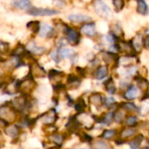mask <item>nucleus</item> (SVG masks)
Returning <instances> with one entry per match:
<instances>
[{"label":"nucleus","instance_id":"nucleus-5","mask_svg":"<svg viewBox=\"0 0 149 149\" xmlns=\"http://www.w3.org/2000/svg\"><path fill=\"white\" fill-rule=\"evenodd\" d=\"M137 129L134 128V127H123L122 130L120 131V132L118 133V139L125 142L126 141L127 139L132 138V137H135L137 134Z\"/></svg>","mask_w":149,"mask_h":149},{"label":"nucleus","instance_id":"nucleus-25","mask_svg":"<svg viewBox=\"0 0 149 149\" xmlns=\"http://www.w3.org/2000/svg\"><path fill=\"white\" fill-rule=\"evenodd\" d=\"M139 122V120L137 116H135V115H129V116L126 117V118H125L124 123H125V125L127 127H134L135 128L138 125Z\"/></svg>","mask_w":149,"mask_h":149},{"label":"nucleus","instance_id":"nucleus-31","mask_svg":"<svg viewBox=\"0 0 149 149\" xmlns=\"http://www.w3.org/2000/svg\"><path fill=\"white\" fill-rule=\"evenodd\" d=\"M28 49L35 54H42L45 52V48L41 47H38L34 42H31L28 45Z\"/></svg>","mask_w":149,"mask_h":149},{"label":"nucleus","instance_id":"nucleus-42","mask_svg":"<svg viewBox=\"0 0 149 149\" xmlns=\"http://www.w3.org/2000/svg\"><path fill=\"white\" fill-rule=\"evenodd\" d=\"M146 96L149 97V89H148V91H147V92H146Z\"/></svg>","mask_w":149,"mask_h":149},{"label":"nucleus","instance_id":"nucleus-9","mask_svg":"<svg viewBox=\"0 0 149 149\" xmlns=\"http://www.w3.org/2000/svg\"><path fill=\"white\" fill-rule=\"evenodd\" d=\"M118 51L125 53V54L129 55V56H133L134 55V49L132 46V43L130 42H126L124 40H120L118 44Z\"/></svg>","mask_w":149,"mask_h":149},{"label":"nucleus","instance_id":"nucleus-26","mask_svg":"<svg viewBox=\"0 0 149 149\" xmlns=\"http://www.w3.org/2000/svg\"><path fill=\"white\" fill-rule=\"evenodd\" d=\"M118 135V133L117 130H115V129H106L102 132L101 137L103 138V139L109 140V139H111L115 138Z\"/></svg>","mask_w":149,"mask_h":149},{"label":"nucleus","instance_id":"nucleus-14","mask_svg":"<svg viewBox=\"0 0 149 149\" xmlns=\"http://www.w3.org/2000/svg\"><path fill=\"white\" fill-rule=\"evenodd\" d=\"M126 117H127V111L121 105H119L114 111V122L118 124H121L125 122Z\"/></svg>","mask_w":149,"mask_h":149},{"label":"nucleus","instance_id":"nucleus-19","mask_svg":"<svg viewBox=\"0 0 149 149\" xmlns=\"http://www.w3.org/2000/svg\"><path fill=\"white\" fill-rule=\"evenodd\" d=\"M104 89L106 91L107 93H109L110 95H114L117 92V87L115 85V82L113 80V78L111 77L109 78H107V80L104 82Z\"/></svg>","mask_w":149,"mask_h":149},{"label":"nucleus","instance_id":"nucleus-15","mask_svg":"<svg viewBox=\"0 0 149 149\" xmlns=\"http://www.w3.org/2000/svg\"><path fill=\"white\" fill-rule=\"evenodd\" d=\"M80 32L88 37H94L97 34L96 26L94 23H85L84 26H82Z\"/></svg>","mask_w":149,"mask_h":149},{"label":"nucleus","instance_id":"nucleus-30","mask_svg":"<svg viewBox=\"0 0 149 149\" xmlns=\"http://www.w3.org/2000/svg\"><path fill=\"white\" fill-rule=\"evenodd\" d=\"M121 106L127 111V112H138L139 107L132 102H125L121 104Z\"/></svg>","mask_w":149,"mask_h":149},{"label":"nucleus","instance_id":"nucleus-38","mask_svg":"<svg viewBox=\"0 0 149 149\" xmlns=\"http://www.w3.org/2000/svg\"><path fill=\"white\" fill-rule=\"evenodd\" d=\"M9 49V45L6 42L0 41V52L1 53H6Z\"/></svg>","mask_w":149,"mask_h":149},{"label":"nucleus","instance_id":"nucleus-33","mask_svg":"<svg viewBox=\"0 0 149 149\" xmlns=\"http://www.w3.org/2000/svg\"><path fill=\"white\" fill-rule=\"evenodd\" d=\"M5 132L10 136V137H15L18 135L19 133V128L16 125H12V126H8L5 129Z\"/></svg>","mask_w":149,"mask_h":149},{"label":"nucleus","instance_id":"nucleus-23","mask_svg":"<svg viewBox=\"0 0 149 149\" xmlns=\"http://www.w3.org/2000/svg\"><path fill=\"white\" fill-rule=\"evenodd\" d=\"M144 139V136L142 134H137L131 141H129V146L132 149H139L140 145Z\"/></svg>","mask_w":149,"mask_h":149},{"label":"nucleus","instance_id":"nucleus-20","mask_svg":"<svg viewBox=\"0 0 149 149\" xmlns=\"http://www.w3.org/2000/svg\"><path fill=\"white\" fill-rule=\"evenodd\" d=\"M13 5L20 10L29 11L32 9V4L30 0H13Z\"/></svg>","mask_w":149,"mask_h":149},{"label":"nucleus","instance_id":"nucleus-22","mask_svg":"<svg viewBox=\"0 0 149 149\" xmlns=\"http://www.w3.org/2000/svg\"><path fill=\"white\" fill-rule=\"evenodd\" d=\"M31 73L35 77H44L46 76V71L38 64H33L32 66Z\"/></svg>","mask_w":149,"mask_h":149},{"label":"nucleus","instance_id":"nucleus-7","mask_svg":"<svg viewBox=\"0 0 149 149\" xmlns=\"http://www.w3.org/2000/svg\"><path fill=\"white\" fill-rule=\"evenodd\" d=\"M82 84V79L74 74H69L67 78V85L68 88L71 90H77L80 87Z\"/></svg>","mask_w":149,"mask_h":149},{"label":"nucleus","instance_id":"nucleus-10","mask_svg":"<svg viewBox=\"0 0 149 149\" xmlns=\"http://www.w3.org/2000/svg\"><path fill=\"white\" fill-rule=\"evenodd\" d=\"M102 57H103V60L104 61V62L106 63V66L118 64V61H119V57L115 53H111V52L103 53Z\"/></svg>","mask_w":149,"mask_h":149},{"label":"nucleus","instance_id":"nucleus-16","mask_svg":"<svg viewBox=\"0 0 149 149\" xmlns=\"http://www.w3.org/2000/svg\"><path fill=\"white\" fill-rule=\"evenodd\" d=\"M134 80L136 82L137 87L140 91H142L144 93L147 92V91L149 89V83L145 77H143L142 76H136V77H134Z\"/></svg>","mask_w":149,"mask_h":149},{"label":"nucleus","instance_id":"nucleus-2","mask_svg":"<svg viewBox=\"0 0 149 149\" xmlns=\"http://www.w3.org/2000/svg\"><path fill=\"white\" fill-rule=\"evenodd\" d=\"M16 113L12 107L9 106H1L0 107V118L8 122H12L15 119Z\"/></svg>","mask_w":149,"mask_h":149},{"label":"nucleus","instance_id":"nucleus-34","mask_svg":"<svg viewBox=\"0 0 149 149\" xmlns=\"http://www.w3.org/2000/svg\"><path fill=\"white\" fill-rule=\"evenodd\" d=\"M27 28L31 30L33 33H38L40 32V22L39 21H31L27 24Z\"/></svg>","mask_w":149,"mask_h":149},{"label":"nucleus","instance_id":"nucleus-17","mask_svg":"<svg viewBox=\"0 0 149 149\" xmlns=\"http://www.w3.org/2000/svg\"><path fill=\"white\" fill-rule=\"evenodd\" d=\"M35 87V84L32 79H26L25 81L21 82L19 85H18V89L25 93H28L33 90Z\"/></svg>","mask_w":149,"mask_h":149},{"label":"nucleus","instance_id":"nucleus-35","mask_svg":"<svg viewBox=\"0 0 149 149\" xmlns=\"http://www.w3.org/2000/svg\"><path fill=\"white\" fill-rule=\"evenodd\" d=\"M13 105L16 106L17 108H19V109H23V108L26 106V99H25V97H20L15 98L14 101L13 102Z\"/></svg>","mask_w":149,"mask_h":149},{"label":"nucleus","instance_id":"nucleus-4","mask_svg":"<svg viewBox=\"0 0 149 149\" xmlns=\"http://www.w3.org/2000/svg\"><path fill=\"white\" fill-rule=\"evenodd\" d=\"M104 100L105 98L99 92H93L89 97V102L91 105H92L97 109H99L104 105Z\"/></svg>","mask_w":149,"mask_h":149},{"label":"nucleus","instance_id":"nucleus-32","mask_svg":"<svg viewBox=\"0 0 149 149\" xmlns=\"http://www.w3.org/2000/svg\"><path fill=\"white\" fill-rule=\"evenodd\" d=\"M137 12L142 15H145L147 13V6H146V4L144 0H139L138 1Z\"/></svg>","mask_w":149,"mask_h":149},{"label":"nucleus","instance_id":"nucleus-18","mask_svg":"<svg viewBox=\"0 0 149 149\" xmlns=\"http://www.w3.org/2000/svg\"><path fill=\"white\" fill-rule=\"evenodd\" d=\"M132 46L135 53H139L144 47V40L141 34H137L132 40Z\"/></svg>","mask_w":149,"mask_h":149},{"label":"nucleus","instance_id":"nucleus-41","mask_svg":"<svg viewBox=\"0 0 149 149\" xmlns=\"http://www.w3.org/2000/svg\"><path fill=\"white\" fill-rule=\"evenodd\" d=\"M141 149H149V146H143Z\"/></svg>","mask_w":149,"mask_h":149},{"label":"nucleus","instance_id":"nucleus-21","mask_svg":"<svg viewBox=\"0 0 149 149\" xmlns=\"http://www.w3.org/2000/svg\"><path fill=\"white\" fill-rule=\"evenodd\" d=\"M68 19L72 22L76 23H87L91 20V18L86 15H82V14H72L68 16Z\"/></svg>","mask_w":149,"mask_h":149},{"label":"nucleus","instance_id":"nucleus-13","mask_svg":"<svg viewBox=\"0 0 149 149\" xmlns=\"http://www.w3.org/2000/svg\"><path fill=\"white\" fill-rule=\"evenodd\" d=\"M109 74V68L106 65H99L94 71V77L97 80L104 79Z\"/></svg>","mask_w":149,"mask_h":149},{"label":"nucleus","instance_id":"nucleus-6","mask_svg":"<svg viewBox=\"0 0 149 149\" xmlns=\"http://www.w3.org/2000/svg\"><path fill=\"white\" fill-rule=\"evenodd\" d=\"M59 12L53 9L47 8H32L28 11V13L33 16H52L57 14Z\"/></svg>","mask_w":149,"mask_h":149},{"label":"nucleus","instance_id":"nucleus-37","mask_svg":"<svg viewBox=\"0 0 149 149\" xmlns=\"http://www.w3.org/2000/svg\"><path fill=\"white\" fill-rule=\"evenodd\" d=\"M115 103H116V101L112 97H106L104 100V105H106L108 108H111Z\"/></svg>","mask_w":149,"mask_h":149},{"label":"nucleus","instance_id":"nucleus-29","mask_svg":"<svg viewBox=\"0 0 149 149\" xmlns=\"http://www.w3.org/2000/svg\"><path fill=\"white\" fill-rule=\"evenodd\" d=\"M53 32H54V29L52 26L44 24L43 26H40L39 33H40V35L41 37H50V35L53 33Z\"/></svg>","mask_w":149,"mask_h":149},{"label":"nucleus","instance_id":"nucleus-24","mask_svg":"<svg viewBox=\"0 0 149 149\" xmlns=\"http://www.w3.org/2000/svg\"><path fill=\"white\" fill-rule=\"evenodd\" d=\"M49 139L51 142L54 143L57 146H61L65 140V136L62 133H52L49 136Z\"/></svg>","mask_w":149,"mask_h":149},{"label":"nucleus","instance_id":"nucleus-36","mask_svg":"<svg viewBox=\"0 0 149 149\" xmlns=\"http://www.w3.org/2000/svg\"><path fill=\"white\" fill-rule=\"evenodd\" d=\"M112 3H113V6L116 10V12H120L125 6L124 0H113Z\"/></svg>","mask_w":149,"mask_h":149},{"label":"nucleus","instance_id":"nucleus-3","mask_svg":"<svg viewBox=\"0 0 149 149\" xmlns=\"http://www.w3.org/2000/svg\"><path fill=\"white\" fill-rule=\"evenodd\" d=\"M64 33L66 34V40L69 44H71L73 46H76V45H77L79 43V41H80V33L77 30L68 27Z\"/></svg>","mask_w":149,"mask_h":149},{"label":"nucleus","instance_id":"nucleus-39","mask_svg":"<svg viewBox=\"0 0 149 149\" xmlns=\"http://www.w3.org/2000/svg\"><path fill=\"white\" fill-rule=\"evenodd\" d=\"M25 52V48H24V47L23 46H18L17 47V48L15 49V51H14V54H16V55H20L21 54H23Z\"/></svg>","mask_w":149,"mask_h":149},{"label":"nucleus","instance_id":"nucleus-40","mask_svg":"<svg viewBox=\"0 0 149 149\" xmlns=\"http://www.w3.org/2000/svg\"><path fill=\"white\" fill-rule=\"evenodd\" d=\"M144 47L146 48V49H149V34L145 38L144 40Z\"/></svg>","mask_w":149,"mask_h":149},{"label":"nucleus","instance_id":"nucleus-11","mask_svg":"<svg viewBox=\"0 0 149 149\" xmlns=\"http://www.w3.org/2000/svg\"><path fill=\"white\" fill-rule=\"evenodd\" d=\"M91 149H113L111 144L105 139H96L91 143Z\"/></svg>","mask_w":149,"mask_h":149},{"label":"nucleus","instance_id":"nucleus-8","mask_svg":"<svg viewBox=\"0 0 149 149\" xmlns=\"http://www.w3.org/2000/svg\"><path fill=\"white\" fill-rule=\"evenodd\" d=\"M139 89L135 85H131V87L124 92L123 97L125 100L132 101L136 99L139 97Z\"/></svg>","mask_w":149,"mask_h":149},{"label":"nucleus","instance_id":"nucleus-28","mask_svg":"<svg viewBox=\"0 0 149 149\" xmlns=\"http://www.w3.org/2000/svg\"><path fill=\"white\" fill-rule=\"evenodd\" d=\"M58 51H59V55L61 59V58H72L74 57V52L72 49H69L64 47H61Z\"/></svg>","mask_w":149,"mask_h":149},{"label":"nucleus","instance_id":"nucleus-1","mask_svg":"<svg viewBox=\"0 0 149 149\" xmlns=\"http://www.w3.org/2000/svg\"><path fill=\"white\" fill-rule=\"evenodd\" d=\"M93 7L97 15L102 18H107L110 15L111 10L102 0H95L93 2Z\"/></svg>","mask_w":149,"mask_h":149},{"label":"nucleus","instance_id":"nucleus-27","mask_svg":"<svg viewBox=\"0 0 149 149\" xmlns=\"http://www.w3.org/2000/svg\"><path fill=\"white\" fill-rule=\"evenodd\" d=\"M87 107V104L84 101V98L80 97L78 98V100L77 101V103L74 104V109L77 111L78 114H81V113H84V111Z\"/></svg>","mask_w":149,"mask_h":149},{"label":"nucleus","instance_id":"nucleus-12","mask_svg":"<svg viewBox=\"0 0 149 149\" xmlns=\"http://www.w3.org/2000/svg\"><path fill=\"white\" fill-rule=\"evenodd\" d=\"M57 119V113L54 110H50L49 111L46 112L42 117H41V121L43 124L51 125H53Z\"/></svg>","mask_w":149,"mask_h":149}]
</instances>
